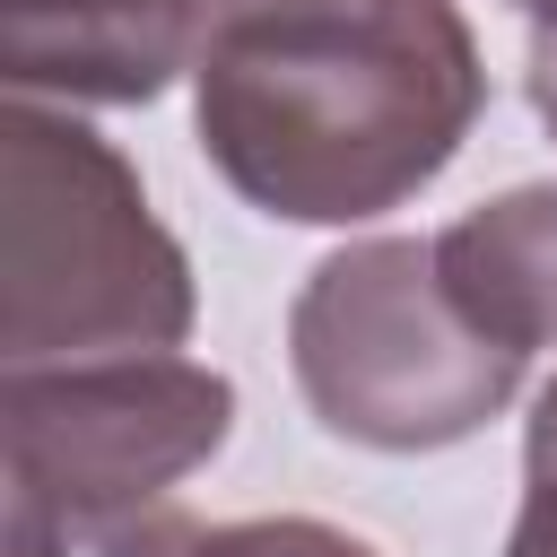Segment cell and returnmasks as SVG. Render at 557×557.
Masks as SVG:
<instances>
[{
    "instance_id": "cell-1",
    "label": "cell",
    "mask_w": 557,
    "mask_h": 557,
    "mask_svg": "<svg viewBox=\"0 0 557 557\" xmlns=\"http://www.w3.org/2000/svg\"><path fill=\"white\" fill-rule=\"evenodd\" d=\"M191 78L209 165L305 226H348L435 183L487 96L453 0H244Z\"/></svg>"
},
{
    "instance_id": "cell-2",
    "label": "cell",
    "mask_w": 557,
    "mask_h": 557,
    "mask_svg": "<svg viewBox=\"0 0 557 557\" xmlns=\"http://www.w3.org/2000/svg\"><path fill=\"white\" fill-rule=\"evenodd\" d=\"M191 278L131 165L61 113H9V366L165 357Z\"/></svg>"
},
{
    "instance_id": "cell-3",
    "label": "cell",
    "mask_w": 557,
    "mask_h": 557,
    "mask_svg": "<svg viewBox=\"0 0 557 557\" xmlns=\"http://www.w3.org/2000/svg\"><path fill=\"white\" fill-rule=\"evenodd\" d=\"M287 348L313 418L374 453H435L479 435L531 366L453 305L435 244L409 235L331 252L296 296Z\"/></svg>"
},
{
    "instance_id": "cell-4",
    "label": "cell",
    "mask_w": 557,
    "mask_h": 557,
    "mask_svg": "<svg viewBox=\"0 0 557 557\" xmlns=\"http://www.w3.org/2000/svg\"><path fill=\"white\" fill-rule=\"evenodd\" d=\"M235 392L183 357L9 366V540L148 513L157 487L226 444Z\"/></svg>"
},
{
    "instance_id": "cell-5",
    "label": "cell",
    "mask_w": 557,
    "mask_h": 557,
    "mask_svg": "<svg viewBox=\"0 0 557 557\" xmlns=\"http://www.w3.org/2000/svg\"><path fill=\"white\" fill-rule=\"evenodd\" d=\"M226 9L244 0H9V78L131 104L174 70H200Z\"/></svg>"
},
{
    "instance_id": "cell-6",
    "label": "cell",
    "mask_w": 557,
    "mask_h": 557,
    "mask_svg": "<svg viewBox=\"0 0 557 557\" xmlns=\"http://www.w3.org/2000/svg\"><path fill=\"white\" fill-rule=\"evenodd\" d=\"M435 261H444L453 305L513 357L557 339V183L470 209L461 226L435 235Z\"/></svg>"
},
{
    "instance_id": "cell-7",
    "label": "cell",
    "mask_w": 557,
    "mask_h": 557,
    "mask_svg": "<svg viewBox=\"0 0 557 557\" xmlns=\"http://www.w3.org/2000/svg\"><path fill=\"white\" fill-rule=\"evenodd\" d=\"M9 557H374L366 540L278 513V522H183V513H122L96 531H44V540H9Z\"/></svg>"
},
{
    "instance_id": "cell-8",
    "label": "cell",
    "mask_w": 557,
    "mask_h": 557,
    "mask_svg": "<svg viewBox=\"0 0 557 557\" xmlns=\"http://www.w3.org/2000/svg\"><path fill=\"white\" fill-rule=\"evenodd\" d=\"M505 557H557V374L531 409V444H522V513Z\"/></svg>"
},
{
    "instance_id": "cell-9",
    "label": "cell",
    "mask_w": 557,
    "mask_h": 557,
    "mask_svg": "<svg viewBox=\"0 0 557 557\" xmlns=\"http://www.w3.org/2000/svg\"><path fill=\"white\" fill-rule=\"evenodd\" d=\"M522 9V26H531V104H540V122L557 131V0H513Z\"/></svg>"
}]
</instances>
